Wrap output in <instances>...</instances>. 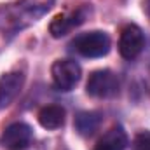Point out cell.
I'll use <instances>...</instances> for the list:
<instances>
[{"label":"cell","instance_id":"cell-10","mask_svg":"<svg viewBox=\"0 0 150 150\" xmlns=\"http://www.w3.org/2000/svg\"><path fill=\"white\" fill-rule=\"evenodd\" d=\"M127 147V134L122 126L110 127L96 143L93 150H126Z\"/></svg>","mask_w":150,"mask_h":150},{"label":"cell","instance_id":"cell-6","mask_svg":"<svg viewBox=\"0 0 150 150\" xmlns=\"http://www.w3.org/2000/svg\"><path fill=\"white\" fill-rule=\"evenodd\" d=\"M91 14V7L89 5H82L79 9H75L72 12H65V14H58L51 23H49V33L54 38H61L67 33H70L74 28L80 26L87 16Z\"/></svg>","mask_w":150,"mask_h":150},{"label":"cell","instance_id":"cell-8","mask_svg":"<svg viewBox=\"0 0 150 150\" xmlns=\"http://www.w3.org/2000/svg\"><path fill=\"white\" fill-rule=\"evenodd\" d=\"M25 74L19 70L7 72L0 77V108H7L19 96L25 86Z\"/></svg>","mask_w":150,"mask_h":150},{"label":"cell","instance_id":"cell-13","mask_svg":"<svg viewBox=\"0 0 150 150\" xmlns=\"http://www.w3.org/2000/svg\"><path fill=\"white\" fill-rule=\"evenodd\" d=\"M143 11H145V14L150 19V0H143Z\"/></svg>","mask_w":150,"mask_h":150},{"label":"cell","instance_id":"cell-9","mask_svg":"<svg viewBox=\"0 0 150 150\" xmlns=\"http://www.w3.org/2000/svg\"><path fill=\"white\" fill-rule=\"evenodd\" d=\"M37 119H38V124L44 129L54 131V129L63 127L65 119H67V112H65V108L61 105H47L38 112Z\"/></svg>","mask_w":150,"mask_h":150},{"label":"cell","instance_id":"cell-4","mask_svg":"<svg viewBox=\"0 0 150 150\" xmlns=\"http://www.w3.org/2000/svg\"><path fill=\"white\" fill-rule=\"evenodd\" d=\"M86 93L100 100L112 98L119 93V79L112 70H96L87 79Z\"/></svg>","mask_w":150,"mask_h":150},{"label":"cell","instance_id":"cell-12","mask_svg":"<svg viewBox=\"0 0 150 150\" xmlns=\"http://www.w3.org/2000/svg\"><path fill=\"white\" fill-rule=\"evenodd\" d=\"M133 150H150V131H140L133 138Z\"/></svg>","mask_w":150,"mask_h":150},{"label":"cell","instance_id":"cell-3","mask_svg":"<svg viewBox=\"0 0 150 150\" xmlns=\"http://www.w3.org/2000/svg\"><path fill=\"white\" fill-rule=\"evenodd\" d=\"M52 84L58 91H72L82 77V68L75 59H56L51 67Z\"/></svg>","mask_w":150,"mask_h":150},{"label":"cell","instance_id":"cell-5","mask_svg":"<svg viewBox=\"0 0 150 150\" xmlns=\"http://www.w3.org/2000/svg\"><path fill=\"white\" fill-rule=\"evenodd\" d=\"M145 49V33L138 25H127L119 37V52L124 59H136Z\"/></svg>","mask_w":150,"mask_h":150},{"label":"cell","instance_id":"cell-7","mask_svg":"<svg viewBox=\"0 0 150 150\" xmlns=\"http://www.w3.org/2000/svg\"><path fill=\"white\" fill-rule=\"evenodd\" d=\"M33 140V129L26 122H12L0 136V143L5 150H25Z\"/></svg>","mask_w":150,"mask_h":150},{"label":"cell","instance_id":"cell-2","mask_svg":"<svg viewBox=\"0 0 150 150\" xmlns=\"http://www.w3.org/2000/svg\"><path fill=\"white\" fill-rule=\"evenodd\" d=\"M72 47L75 49V52H79L84 58H103L110 52L112 40L108 33L101 30H93L77 35L72 40Z\"/></svg>","mask_w":150,"mask_h":150},{"label":"cell","instance_id":"cell-11","mask_svg":"<svg viewBox=\"0 0 150 150\" xmlns=\"http://www.w3.org/2000/svg\"><path fill=\"white\" fill-rule=\"evenodd\" d=\"M101 113L100 112H89V110H84V112H79L75 115L74 126L75 131L80 134V136H91L98 131L100 124H101Z\"/></svg>","mask_w":150,"mask_h":150},{"label":"cell","instance_id":"cell-1","mask_svg":"<svg viewBox=\"0 0 150 150\" xmlns=\"http://www.w3.org/2000/svg\"><path fill=\"white\" fill-rule=\"evenodd\" d=\"M56 0H18L0 5V32L4 35H16L21 30L35 25L45 16Z\"/></svg>","mask_w":150,"mask_h":150}]
</instances>
